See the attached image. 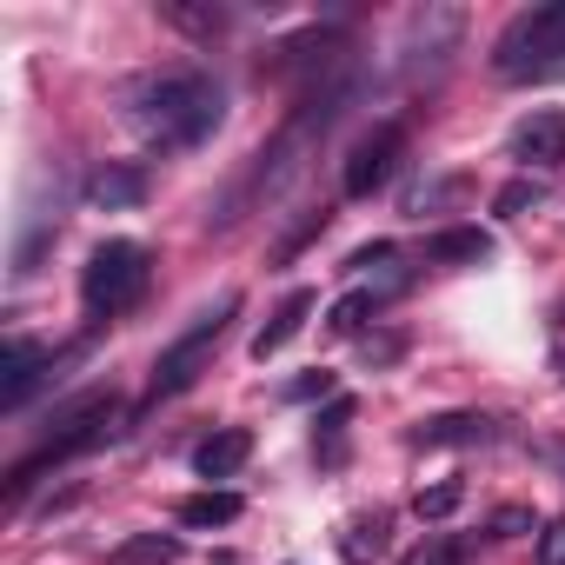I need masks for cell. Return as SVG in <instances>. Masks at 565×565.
<instances>
[{
    "label": "cell",
    "mask_w": 565,
    "mask_h": 565,
    "mask_svg": "<svg viewBox=\"0 0 565 565\" xmlns=\"http://www.w3.org/2000/svg\"><path fill=\"white\" fill-rule=\"evenodd\" d=\"M127 100H134V120L147 127V140H153L160 153H186V147H200V140L226 120V94H220V81L200 74V67L147 74V81H134Z\"/></svg>",
    "instance_id": "cell-1"
},
{
    "label": "cell",
    "mask_w": 565,
    "mask_h": 565,
    "mask_svg": "<svg viewBox=\"0 0 565 565\" xmlns=\"http://www.w3.org/2000/svg\"><path fill=\"white\" fill-rule=\"evenodd\" d=\"M114 419H120L114 386H87V393H74L61 413H47V439H41V446H34V452L8 472V499H28L41 472H54V466L81 459V452H94V446L114 433Z\"/></svg>",
    "instance_id": "cell-2"
},
{
    "label": "cell",
    "mask_w": 565,
    "mask_h": 565,
    "mask_svg": "<svg viewBox=\"0 0 565 565\" xmlns=\"http://www.w3.org/2000/svg\"><path fill=\"white\" fill-rule=\"evenodd\" d=\"M147 287H153V253L140 239H100L81 266V300H87L94 320H114V313L140 307Z\"/></svg>",
    "instance_id": "cell-3"
},
{
    "label": "cell",
    "mask_w": 565,
    "mask_h": 565,
    "mask_svg": "<svg viewBox=\"0 0 565 565\" xmlns=\"http://www.w3.org/2000/svg\"><path fill=\"white\" fill-rule=\"evenodd\" d=\"M552 67H565V0L512 14L505 34L492 41V74L499 81H539Z\"/></svg>",
    "instance_id": "cell-4"
},
{
    "label": "cell",
    "mask_w": 565,
    "mask_h": 565,
    "mask_svg": "<svg viewBox=\"0 0 565 565\" xmlns=\"http://www.w3.org/2000/svg\"><path fill=\"white\" fill-rule=\"evenodd\" d=\"M239 313V294H226L213 313H200L160 360H153V380H147V406H160V399H180L200 373H206V360H213V347H220V333H226V320Z\"/></svg>",
    "instance_id": "cell-5"
},
{
    "label": "cell",
    "mask_w": 565,
    "mask_h": 565,
    "mask_svg": "<svg viewBox=\"0 0 565 565\" xmlns=\"http://www.w3.org/2000/svg\"><path fill=\"white\" fill-rule=\"evenodd\" d=\"M399 153H406V127H399V120H380V127L347 153V173H340L347 200H373V193L399 173Z\"/></svg>",
    "instance_id": "cell-6"
},
{
    "label": "cell",
    "mask_w": 565,
    "mask_h": 565,
    "mask_svg": "<svg viewBox=\"0 0 565 565\" xmlns=\"http://www.w3.org/2000/svg\"><path fill=\"white\" fill-rule=\"evenodd\" d=\"M41 373H47V353L34 340H8V360H0V413H21L28 393L41 386Z\"/></svg>",
    "instance_id": "cell-7"
},
{
    "label": "cell",
    "mask_w": 565,
    "mask_h": 565,
    "mask_svg": "<svg viewBox=\"0 0 565 565\" xmlns=\"http://www.w3.org/2000/svg\"><path fill=\"white\" fill-rule=\"evenodd\" d=\"M512 160L525 167H558L565 160V114H532L512 127Z\"/></svg>",
    "instance_id": "cell-8"
},
{
    "label": "cell",
    "mask_w": 565,
    "mask_h": 565,
    "mask_svg": "<svg viewBox=\"0 0 565 565\" xmlns=\"http://www.w3.org/2000/svg\"><path fill=\"white\" fill-rule=\"evenodd\" d=\"M140 200H147V173H140V167L107 160V167H94V173H87V206L127 213V206H140Z\"/></svg>",
    "instance_id": "cell-9"
},
{
    "label": "cell",
    "mask_w": 565,
    "mask_h": 565,
    "mask_svg": "<svg viewBox=\"0 0 565 565\" xmlns=\"http://www.w3.org/2000/svg\"><path fill=\"white\" fill-rule=\"evenodd\" d=\"M246 459H253V433L246 426H226V433H213V439L193 446V472L200 479H233Z\"/></svg>",
    "instance_id": "cell-10"
},
{
    "label": "cell",
    "mask_w": 565,
    "mask_h": 565,
    "mask_svg": "<svg viewBox=\"0 0 565 565\" xmlns=\"http://www.w3.org/2000/svg\"><path fill=\"white\" fill-rule=\"evenodd\" d=\"M307 313H313V294H287V300H279V313L253 333V360L266 366L273 353H287L294 340H300V327H307Z\"/></svg>",
    "instance_id": "cell-11"
},
{
    "label": "cell",
    "mask_w": 565,
    "mask_h": 565,
    "mask_svg": "<svg viewBox=\"0 0 565 565\" xmlns=\"http://www.w3.org/2000/svg\"><path fill=\"white\" fill-rule=\"evenodd\" d=\"M426 259H439V266H486V259H492V233H479V226H446V233L426 239Z\"/></svg>",
    "instance_id": "cell-12"
},
{
    "label": "cell",
    "mask_w": 565,
    "mask_h": 565,
    "mask_svg": "<svg viewBox=\"0 0 565 565\" xmlns=\"http://www.w3.org/2000/svg\"><path fill=\"white\" fill-rule=\"evenodd\" d=\"M486 439H492L486 413H439L413 433V446H486Z\"/></svg>",
    "instance_id": "cell-13"
},
{
    "label": "cell",
    "mask_w": 565,
    "mask_h": 565,
    "mask_svg": "<svg viewBox=\"0 0 565 565\" xmlns=\"http://www.w3.org/2000/svg\"><path fill=\"white\" fill-rule=\"evenodd\" d=\"M246 505H239V492H193V499H180V525H193V532H206V525H233Z\"/></svg>",
    "instance_id": "cell-14"
},
{
    "label": "cell",
    "mask_w": 565,
    "mask_h": 565,
    "mask_svg": "<svg viewBox=\"0 0 565 565\" xmlns=\"http://www.w3.org/2000/svg\"><path fill=\"white\" fill-rule=\"evenodd\" d=\"M386 552V512H360L347 532H340V558L347 565H373Z\"/></svg>",
    "instance_id": "cell-15"
},
{
    "label": "cell",
    "mask_w": 565,
    "mask_h": 565,
    "mask_svg": "<svg viewBox=\"0 0 565 565\" xmlns=\"http://www.w3.org/2000/svg\"><path fill=\"white\" fill-rule=\"evenodd\" d=\"M180 558V539L173 532H140V539H127L107 565H173Z\"/></svg>",
    "instance_id": "cell-16"
},
{
    "label": "cell",
    "mask_w": 565,
    "mask_h": 565,
    "mask_svg": "<svg viewBox=\"0 0 565 565\" xmlns=\"http://www.w3.org/2000/svg\"><path fill=\"white\" fill-rule=\"evenodd\" d=\"M167 21H173V28H186L193 41H220V34H226V14H220V8H186V0H173Z\"/></svg>",
    "instance_id": "cell-17"
},
{
    "label": "cell",
    "mask_w": 565,
    "mask_h": 565,
    "mask_svg": "<svg viewBox=\"0 0 565 565\" xmlns=\"http://www.w3.org/2000/svg\"><path fill=\"white\" fill-rule=\"evenodd\" d=\"M366 313H380V294H347V300L327 313V333H340V340H347V333H360V327H366Z\"/></svg>",
    "instance_id": "cell-18"
},
{
    "label": "cell",
    "mask_w": 565,
    "mask_h": 565,
    "mask_svg": "<svg viewBox=\"0 0 565 565\" xmlns=\"http://www.w3.org/2000/svg\"><path fill=\"white\" fill-rule=\"evenodd\" d=\"M459 499H466V486H459V479H439V486H419L413 512H419V519H452V512H459Z\"/></svg>",
    "instance_id": "cell-19"
},
{
    "label": "cell",
    "mask_w": 565,
    "mask_h": 565,
    "mask_svg": "<svg viewBox=\"0 0 565 565\" xmlns=\"http://www.w3.org/2000/svg\"><path fill=\"white\" fill-rule=\"evenodd\" d=\"M525 206H539V180H505L492 193V213H505V220H519Z\"/></svg>",
    "instance_id": "cell-20"
},
{
    "label": "cell",
    "mask_w": 565,
    "mask_h": 565,
    "mask_svg": "<svg viewBox=\"0 0 565 565\" xmlns=\"http://www.w3.org/2000/svg\"><path fill=\"white\" fill-rule=\"evenodd\" d=\"M347 426H353V399L340 393V399H327V413H320V433H327V459H340V439H347Z\"/></svg>",
    "instance_id": "cell-21"
},
{
    "label": "cell",
    "mask_w": 565,
    "mask_h": 565,
    "mask_svg": "<svg viewBox=\"0 0 565 565\" xmlns=\"http://www.w3.org/2000/svg\"><path fill=\"white\" fill-rule=\"evenodd\" d=\"M287 399H294V406H307V399H340V393H333V373H307V380H294V386H287Z\"/></svg>",
    "instance_id": "cell-22"
},
{
    "label": "cell",
    "mask_w": 565,
    "mask_h": 565,
    "mask_svg": "<svg viewBox=\"0 0 565 565\" xmlns=\"http://www.w3.org/2000/svg\"><path fill=\"white\" fill-rule=\"evenodd\" d=\"M406 565H466V552H459V539H433V545H419Z\"/></svg>",
    "instance_id": "cell-23"
},
{
    "label": "cell",
    "mask_w": 565,
    "mask_h": 565,
    "mask_svg": "<svg viewBox=\"0 0 565 565\" xmlns=\"http://www.w3.org/2000/svg\"><path fill=\"white\" fill-rule=\"evenodd\" d=\"M313 233H327V206H320V213H307V220H300V233H287V239H279V259H294V253H300Z\"/></svg>",
    "instance_id": "cell-24"
},
{
    "label": "cell",
    "mask_w": 565,
    "mask_h": 565,
    "mask_svg": "<svg viewBox=\"0 0 565 565\" xmlns=\"http://www.w3.org/2000/svg\"><path fill=\"white\" fill-rule=\"evenodd\" d=\"M539 565H565V519H552L539 532Z\"/></svg>",
    "instance_id": "cell-25"
},
{
    "label": "cell",
    "mask_w": 565,
    "mask_h": 565,
    "mask_svg": "<svg viewBox=\"0 0 565 565\" xmlns=\"http://www.w3.org/2000/svg\"><path fill=\"white\" fill-rule=\"evenodd\" d=\"M386 259H393V239H373V246H360L347 266H353V273H366V266H386Z\"/></svg>",
    "instance_id": "cell-26"
}]
</instances>
